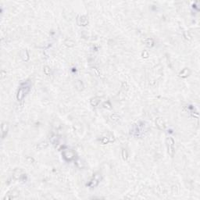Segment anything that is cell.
<instances>
[{"label":"cell","mask_w":200,"mask_h":200,"mask_svg":"<svg viewBox=\"0 0 200 200\" xmlns=\"http://www.w3.org/2000/svg\"><path fill=\"white\" fill-rule=\"evenodd\" d=\"M166 145L167 148V152L171 157H173L174 153H175V142H174V140L171 137H168L166 139Z\"/></svg>","instance_id":"6da1fadb"},{"label":"cell","mask_w":200,"mask_h":200,"mask_svg":"<svg viewBox=\"0 0 200 200\" xmlns=\"http://www.w3.org/2000/svg\"><path fill=\"white\" fill-rule=\"evenodd\" d=\"M100 181H101V174L96 173V174H94L92 178L90 180V181L86 185L88 187L92 188H96V187L98 186V184H99Z\"/></svg>","instance_id":"7a4b0ae2"},{"label":"cell","mask_w":200,"mask_h":200,"mask_svg":"<svg viewBox=\"0 0 200 200\" xmlns=\"http://www.w3.org/2000/svg\"><path fill=\"white\" fill-rule=\"evenodd\" d=\"M29 90H30V86L29 85H26L25 87H21V88L18 90L17 92V99L18 101H21L22 100L25 95H26L28 92Z\"/></svg>","instance_id":"3957f363"},{"label":"cell","mask_w":200,"mask_h":200,"mask_svg":"<svg viewBox=\"0 0 200 200\" xmlns=\"http://www.w3.org/2000/svg\"><path fill=\"white\" fill-rule=\"evenodd\" d=\"M63 156L65 159V160L67 161H71L74 159L75 154L74 152L72 150H69V149H66L63 151Z\"/></svg>","instance_id":"277c9868"},{"label":"cell","mask_w":200,"mask_h":200,"mask_svg":"<svg viewBox=\"0 0 200 200\" xmlns=\"http://www.w3.org/2000/svg\"><path fill=\"white\" fill-rule=\"evenodd\" d=\"M1 128H2V139H4L5 137L7 135V133H8V130H9L8 123H7L6 122L2 123V126H1Z\"/></svg>","instance_id":"5b68a950"},{"label":"cell","mask_w":200,"mask_h":200,"mask_svg":"<svg viewBox=\"0 0 200 200\" xmlns=\"http://www.w3.org/2000/svg\"><path fill=\"white\" fill-rule=\"evenodd\" d=\"M78 24L80 26H86L88 24V18L85 16H81L79 17L78 18Z\"/></svg>","instance_id":"8992f818"},{"label":"cell","mask_w":200,"mask_h":200,"mask_svg":"<svg viewBox=\"0 0 200 200\" xmlns=\"http://www.w3.org/2000/svg\"><path fill=\"white\" fill-rule=\"evenodd\" d=\"M156 127L159 129V130H164L166 126H165V123H164V121H163V119L161 117H158L157 119L156 120Z\"/></svg>","instance_id":"52a82bcc"},{"label":"cell","mask_w":200,"mask_h":200,"mask_svg":"<svg viewBox=\"0 0 200 200\" xmlns=\"http://www.w3.org/2000/svg\"><path fill=\"white\" fill-rule=\"evenodd\" d=\"M190 74H191L190 70H189L188 68H184V69H183V70L179 73V76H180L181 78H185L188 77V76L190 75Z\"/></svg>","instance_id":"ba28073f"},{"label":"cell","mask_w":200,"mask_h":200,"mask_svg":"<svg viewBox=\"0 0 200 200\" xmlns=\"http://www.w3.org/2000/svg\"><path fill=\"white\" fill-rule=\"evenodd\" d=\"M100 101H101V99L99 97H97V96L93 97L90 99V104L92 105V106H97L99 104Z\"/></svg>","instance_id":"9c48e42d"},{"label":"cell","mask_w":200,"mask_h":200,"mask_svg":"<svg viewBox=\"0 0 200 200\" xmlns=\"http://www.w3.org/2000/svg\"><path fill=\"white\" fill-rule=\"evenodd\" d=\"M20 56H21V58H22V60L24 61H28L29 59H30V57H29V53L27 52V50H26V49H24V50L21 51Z\"/></svg>","instance_id":"30bf717a"},{"label":"cell","mask_w":200,"mask_h":200,"mask_svg":"<svg viewBox=\"0 0 200 200\" xmlns=\"http://www.w3.org/2000/svg\"><path fill=\"white\" fill-rule=\"evenodd\" d=\"M48 145H49L48 142L45 141H42V142L38 143L36 148H37V149H38V150H42V149H44V148L48 147Z\"/></svg>","instance_id":"8fae6325"},{"label":"cell","mask_w":200,"mask_h":200,"mask_svg":"<svg viewBox=\"0 0 200 200\" xmlns=\"http://www.w3.org/2000/svg\"><path fill=\"white\" fill-rule=\"evenodd\" d=\"M75 88L78 91H82L84 89V84L81 81L78 80L77 81L75 82Z\"/></svg>","instance_id":"7c38bea8"},{"label":"cell","mask_w":200,"mask_h":200,"mask_svg":"<svg viewBox=\"0 0 200 200\" xmlns=\"http://www.w3.org/2000/svg\"><path fill=\"white\" fill-rule=\"evenodd\" d=\"M145 44L148 48H152V46L154 45V40L152 38H147L145 41Z\"/></svg>","instance_id":"4fadbf2b"},{"label":"cell","mask_w":200,"mask_h":200,"mask_svg":"<svg viewBox=\"0 0 200 200\" xmlns=\"http://www.w3.org/2000/svg\"><path fill=\"white\" fill-rule=\"evenodd\" d=\"M22 171H21V170L20 169H17L13 173V177L16 178V179H19L21 177H22Z\"/></svg>","instance_id":"5bb4252c"},{"label":"cell","mask_w":200,"mask_h":200,"mask_svg":"<svg viewBox=\"0 0 200 200\" xmlns=\"http://www.w3.org/2000/svg\"><path fill=\"white\" fill-rule=\"evenodd\" d=\"M110 138L111 137H104V138H103V139H101L102 144L105 145V144H108L109 142H113V141L114 140L113 139H110Z\"/></svg>","instance_id":"9a60e30c"},{"label":"cell","mask_w":200,"mask_h":200,"mask_svg":"<svg viewBox=\"0 0 200 200\" xmlns=\"http://www.w3.org/2000/svg\"><path fill=\"white\" fill-rule=\"evenodd\" d=\"M120 118H121V117H120V116H119L118 114H117V113L112 114V115L110 116V121H113V122H117V121H118L119 120H120Z\"/></svg>","instance_id":"2e32d148"},{"label":"cell","mask_w":200,"mask_h":200,"mask_svg":"<svg viewBox=\"0 0 200 200\" xmlns=\"http://www.w3.org/2000/svg\"><path fill=\"white\" fill-rule=\"evenodd\" d=\"M58 141H59V138H58L55 134H52L50 138V142L52 143L53 145H56V143H58Z\"/></svg>","instance_id":"e0dca14e"},{"label":"cell","mask_w":200,"mask_h":200,"mask_svg":"<svg viewBox=\"0 0 200 200\" xmlns=\"http://www.w3.org/2000/svg\"><path fill=\"white\" fill-rule=\"evenodd\" d=\"M121 156H122V158L123 160H127L128 159V152H127L126 149H124V148H123L122 149V152H121Z\"/></svg>","instance_id":"ac0fdd59"},{"label":"cell","mask_w":200,"mask_h":200,"mask_svg":"<svg viewBox=\"0 0 200 200\" xmlns=\"http://www.w3.org/2000/svg\"><path fill=\"white\" fill-rule=\"evenodd\" d=\"M103 106L105 109H107V110H111V109H112V105H111V103L109 101L105 102V103H103Z\"/></svg>","instance_id":"d6986e66"},{"label":"cell","mask_w":200,"mask_h":200,"mask_svg":"<svg viewBox=\"0 0 200 200\" xmlns=\"http://www.w3.org/2000/svg\"><path fill=\"white\" fill-rule=\"evenodd\" d=\"M44 73L45 74V75H48L49 76L51 74V70H50V67H48V66H45L44 67Z\"/></svg>","instance_id":"ffe728a7"},{"label":"cell","mask_w":200,"mask_h":200,"mask_svg":"<svg viewBox=\"0 0 200 200\" xmlns=\"http://www.w3.org/2000/svg\"><path fill=\"white\" fill-rule=\"evenodd\" d=\"M74 42H73V41H70V40H67V41L65 42V45L69 46V47L74 46Z\"/></svg>","instance_id":"44dd1931"},{"label":"cell","mask_w":200,"mask_h":200,"mask_svg":"<svg viewBox=\"0 0 200 200\" xmlns=\"http://www.w3.org/2000/svg\"><path fill=\"white\" fill-rule=\"evenodd\" d=\"M92 70L93 71V73L96 76H99L100 75V72L99 71V70H98L96 67H92Z\"/></svg>","instance_id":"7402d4cb"},{"label":"cell","mask_w":200,"mask_h":200,"mask_svg":"<svg viewBox=\"0 0 200 200\" xmlns=\"http://www.w3.org/2000/svg\"><path fill=\"white\" fill-rule=\"evenodd\" d=\"M184 38L187 40H190L191 39V36L189 35V33L188 31H184Z\"/></svg>","instance_id":"603a6c76"},{"label":"cell","mask_w":200,"mask_h":200,"mask_svg":"<svg viewBox=\"0 0 200 200\" xmlns=\"http://www.w3.org/2000/svg\"><path fill=\"white\" fill-rule=\"evenodd\" d=\"M141 56L146 59V58H148V56H149V55H148V52H147V51H144V52H142V53H141Z\"/></svg>","instance_id":"cb8c5ba5"}]
</instances>
